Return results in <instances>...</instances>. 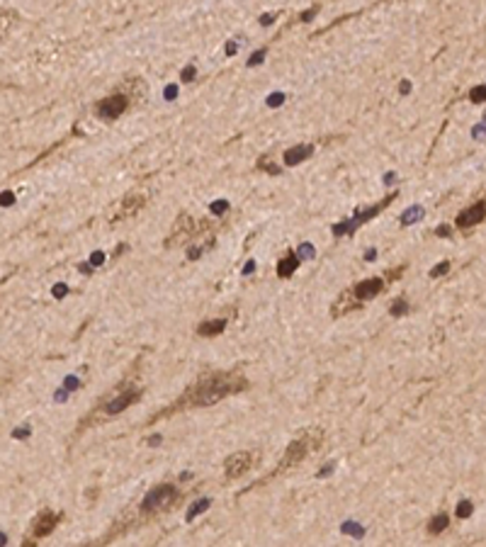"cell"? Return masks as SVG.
<instances>
[{
  "label": "cell",
  "mask_w": 486,
  "mask_h": 547,
  "mask_svg": "<svg viewBox=\"0 0 486 547\" xmlns=\"http://www.w3.org/2000/svg\"><path fill=\"white\" fill-rule=\"evenodd\" d=\"M248 389V380L243 372H209V375H202L194 384H190L180 397L175 399L170 406L161 409L156 416H151L149 426L161 421V418H168L178 411H187V409H202V406H212V404H219L222 399L234 397L238 392Z\"/></svg>",
  "instance_id": "cell-1"
},
{
  "label": "cell",
  "mask_w": 486,
  "mask_h": 547,
  "mask_svg": "<svg viewBox=\"0 0 486 547\" xmlns=\"http://www.w3.org/2000/svg\"><path fill=\"white\" fill-rule=\"evenodd\" d=\"M141 399V387L134 382H122L114 392H112L107 399H102L100 404H97L93 413L90 416H85L81 426H78V433H83L85 426H97L102 423V421H107V418H114V416H119L122 411H126L131 404H136Z\"/></svg>",
  "instance_id": "cell-2"
},
{
  "label": "cell",
  "mask_w": 486,
  "mask_h": 547,
  "mask_svg": "<svg viewBox=\"0 0 486 547\" xmlns=\"http://www.w3.org/2000/svg\"><path fill=\"white\" fill-rule=\"evenodd\" d=\"M321 443H323V431H304L299 438H294L290 445H287V450H285V455H282V460H280L277 465H275V469L267 474L265 479H260V481H255L250 489H255V487H260V484H267L270 479H275V477H280V474H287L290 469H294L297 465H302L306 457L311 455V452L319 448Z\"/></svg>",
  "instance_id": "cell-3"
},
{
  "label": "cell",
  "mask_w": 486,
  "mask_h": 547,
  "mask_svg": "<svg viewBox=\"0 0 486 547\" xmlns=\"http://www.w3.org/2000/svg\"><path fill=\"white\" fill-rule=\"evenodd\" d=\"M178 501H180V489L175 484H158L141 499L139 518L149 520L153 516H158V513H163V511H170Z\"/></svg>",
  "instance_id": "cell-4"
},
{
  "label": "cell",
  "mask_w": 486,
  "mask_h": 547,
  "mask_svg": "<svg viewBox=\"0 0 486 547\" xmlns=\"http://www.w3.org/2000/svg\"><path fill=\"white\" fill-rule=\"evenodd\" d=\"M61 518H63V513H54V511H49V508H44L42 513H37V518L32 520V525H29V535L25 537L22 547H34L37 540L51 535Z\"/></svg>",
  "instance_id": "cell-5"
},
{
  "label": "cell",
  "mask_w": 486,
  "mask_h": 547,
  "mask_svg": "<svg viewBox=\"0 0 486 547\" xmlns=\"http://www.w3.org/2000/svg\"><path fill=\"white\" fill-rule=\"evenodd\" d=\"M391 200H394V195H387V197H384V200H382L379 205H372L370 209H365V212H358V214L350 219V221H340V224H335V226H333V233H335V236H343V233H353L355 229H358V226H360V224L370 221V219L375 217V214H379V212H382L384 207L391 205Z\"/></svg>",
  "instance_id": "cell-6"
},
{
  "label": "cell",
  "mask_w": 486,
  "mask_h": 547,
  "mask_svg": "<svg viewBox=\"0 0 486 547\" xmlns=\"http://www.w3.org/2000/svg\"><path fill=\"white\" fill-rule=\"evenodd\" d=\"M126 107H129V97L122 95V93H114V95L105 97V100L97 102L95 114L100 119H105V122H112V119H117L119 114H124Z\"/></svg>",
  "instance_id": "cell-7"
},
{
  "label": "cell",
  "mask_w": 486,
  "mask_h": 547,
  "mask_svg": "<svg viewBox=\"0 0 486 547\" xmlns=\"http://www.w3.org/2000/svg\"><path fill=\"white\" fill-rule=\"evenodd\" d=\"M384 287H387V280H384V277H367V280L358 282V285L350 289L348 294L353 297V301H355V304H358V309H360L365 301L375 299V297H377V294H379V292H382Z\"/></svg>",
  "instance_id": "cell-8"
},
{
  "label": "cell",
  "mask_w": 486,
  "mask_h": 547,
  "mask_svg": "<svg viewBox=\"0 0 486 547\" xmlns=\"http://www.w3.org/2000/svg\"><path fill=\"white\" fill-rule=\"evenodd\" d=\"M253 460H255V452L250 450H243V452H234L226 462H224V479H236L241 477L243 472H248L250 465H253Z\"/></svg>",
  "instance_id": "cell-9"
},
{
  "label": "cell",
  "mask_w": 486,
  "mask_h": 547,
  "mask_svg": "<svg viewBox=\"0 0 486 547\" xmlns=\"http://www.w3.org/2000/svg\"><path fill=\"white\" fill-rule=\"evenodd\" d=\"M486 219V200H479V202H474L472 207H467V209H462L455 219V226L457 229H472L476 224H481Z\"/></svg>",
  "instance_id": "cell-10"
},
{
  "label": "cell",
  "mask_w": 486,
  "mask_h": 547,
  "mask_svg": "<svg viewBox=\"0 0 486 547\" xmlns=\"http://www.w3.org/2000/svg\"><path fill=\"white\" fill-rule=\"evenodd\" d=\"M311 153H314V146H311V144H297V146H292V149L285 151V165L302 163V161H306Z\"/></svg>",
  "instance_id": "cell-11"
},
{
  "label": "cell",
  "mask_w": 486,
  "mask_h": 547,
  "mask_svg": "<svg viewBox=\"0 0 486 547\" xmlns=\"http://www.w3.org/2000/svg\"><path fill=\"white\" fill-rule=\"evenodd\" d=\"M224 328H226V319H209V321H202V324L197 326V333H199L202 338H212V336L224 333Z\"/></svg>",
  "instance_id": "cell-12"
},
{
  "label": "cell",
  "mask_w": 486,
  "mask_h": 547,
  "mask_svg": "<svg viewBox=\"0 0 486 547\" xmlns=\"http://www.w3.org/2000/svg\"><path fill=\"white\" fill-rule=\"evenodd\" d=\"M297 268H299V256H294L292 251H287V256H282V260L277 263V275L280 277H290Z\"/></svg>",
  "instance_id": "cell-13"
},
{
  "label": "cell",
  "mask_w": 486,
  "mask_h": 547,
  "mask_svg": "<svg viewBox=\"0 0 486 547\" xmlns=\"http://www.w3.org/2000/svg\"><path fill=\"white\" fill-rule=\"evenodd\" d=\"M450 525V516L447 513H438L428 520V535H440L445 533V528Z\"/></svg>",
  "instance_id": "cell-14"
},
{
  "label": "cell",
  "mask_w": 486,
  "mask_h": 547,
  "mask_svg": "<svg viewBox=\"0 0 486 547\" xmlns=\"http://www.w3.org/2000/svg\"><path fill=\"white\" fill-rule=\"evenodd\" d=\"M423 212H426V209H423V207H418V205L408 207V209L401 214V226H411L413 221H418V219L423 217Z\"/></svg>",
  "instance_id": "cell-15"
},
{
  "label": "cell",
  "mask_w": 486,
  "mask_h": 547,
  "mask_svg": "<svg viewBox=\"0 0 486 547\" xmlns=\"http://www.w3.org/2000/svg\"><path fill=\"white\" fill-rule=\"evenodd\" d=\"M209 499H199V501H194L192 506H190V511H187V516H185V520H194V516H199V513H204L209 508Z\"/></svg>",
  "instance_id": "cell-16"
},
{
  "label": "cell",
  "mask_w": 486,
  "mask_h": 547,
  "mask_svg": "<svg viewBox=\"0 0 486 547\" xmlns=\"http://www.w3.org/2000/svg\"><path fill=\"white\" fill-rule=\"evenodd\" d=\"M258 168H260V170H265V173H270V175H280V170H282L280 165L270 163V158H267V156H263V158L258 161Z\"/></svg>",
  "instance_id": "cell-17"
},
{
  "label": "cell",
  "mask_w": 486,
  "mask_h": 547,
  "mask_svg": "<svg viewBox=\"0 0 486 547\" xmlns=\"http://www.w3.org/2000/svg\"><path fill=\"white\" fill-rule=\"evenodd\" d=\"M406 312H408V301L406 299H396L391 307H389V314L391 316H403Z\"/></svg>",
  "instance_id": "cell-18"
},
{
  "label": "cell",
  "mask_w": 486,
  "mask_h": 547,
  "mask_svg": "<svg viewBox=\"0 0 486 547\" xmlns=\"http://www.w3.org/2000/svg\"><path fill=\"white\" fill-rule=\"evenodd\" d=\"M469 100H472L474 105H476V102H486V85L472 88V90H469Z\"/></svg>",
  "instance_id": "cell-19"
},
{
  "label": "cell",
  "mask_w": 486,
  "mask_h": 547,
  "mask_svg": "<svg viewBox=\"0 0 486 547\" xmlns=\"http://www.w3.org/2000/svg\"><path fill=\"white\" fill-rule=\"evenodd\" d=\"M469 516H472V501H459L457 518H469Z\"/></svg>",
  "instance_id": "cell-20"
},
{
  "label": "cell",
  "mask_w": 486,
  "mask_h": 547,
  "mask_svg": "<svg viewBox=\"0 0 486 547\" xmlns=\"http://www.w3.org/2000/svg\"><path fill=\"white\" fill-rule=\"evenodd\" d=\"M265 58V49H258V51H253L248 58V66H258V64H263Z\"/></svg>",
  "instance_id": "cell-21"
},
{
  "label": "cell",
  "mask_w": 486,
  "mask_h": 547,
  "mask_svg": "<svg viewBox=\"0 0 486 547\" xmlns=\"http://www.w3.org/2000/svg\"><path fill=\"white\" fill-rule=\"evenodd\" d=\"M226 212H229V202H224V200L212 202V214H226Z\"/></svg>",
  "instance_id": "cell-22"
},
{
  "label": "cell",
  "mask_w": 486,
  "mask_h": 547,
  "mask_svg": "<svg viewBox=\"0 0 486 547\" xmlns=\"http://www.w3.org/2000/svg\"><path fill=\"white\" fill-rule=\"evenodd\" d=\"M447 270H450V263L445 260V263H440V265H435V268H433V270H431V277H440V275H445Z\"/></svg>",
  "instance_id": "cell-23"
},
{
  "label": "cell",
  "mask_w": 486,
  "mask_h": 547,
  "mask_svg": "<svg viewBox=\"0 0 486 547\" xmlns=\"http://www.w3.org/2000/svg\"><path fill=\"white\" fill-rule=\"evenodd\" d=\"M144 205V197H136V200H129V202H126L124 200V209H126V214H129V212H134V209H136V207H141Z\"/></svg>",
  "instance_id": "cell-24"
},
{
  "label": "cell",
  "mask_w": 486,
  "mask_h": 547,
  "mask_svg": "<svg viewBox=\"0 0 486 547\" xmlns=\"http://www.w3.org/2000/svg\"><path fill=\"white\" fill-rule=\"evenodd\" d=\"M282 102H285V95H282V93H272V95L267 97V105H270V107H277Z\"/></svg>",
  "instance_id": "cell-25"
},
{
  "label": "cell",
  "mask_w": 486,
  "mask_h": 547,
  "mask_svg": "<svg viewBox=\"0 0 486 547\" xmlns=\"http://www.w3.org/2000/svg\"><path fill=\"white\" fill-rule=\"evenodd\" d=\"M102 263H105V253H102V251H95L93 258H90V265H102Z\"/></svg>",
  "instance_id": "cell-26"
},
{
  "label": "cell",
  "mask_w": 486,
  "mask_h": 547,
  "mask_svg": "<svg viewBox=\"0 0 486 547\" xmlns=\"http://www.w3.org/2000/svg\"><path fill=\"white\" fill-rule=\"evenodd\" d=\"M299 256H304V258H314V246L304 244V246L299 248Z\"/></svg>",
  "instance_id": "cell-27"
},
{
  "label": "cell",
  "mask_w": 486,
  "mask_h": 547,
  "mask_svg": "<svg viewBox=\"0 0 486 547\" xmlns=\"http://www.w3.org/2000/svg\"><path fill=\"white\" fill-rule=\"evenodd\" d=\"M194 73H197V71H194V66H187V69L182 71V81H192Z\"/></svg>",
  "instance_id": "cell-28"
},
{
  "label": "cell",
  "mask_w": 486,
  "mask_h": 547,
  "mask_svg": "<svg viewBox=\"0 0 486 547\" xmlns=\"http://www.w3.org/2000/svg\"><path fill=\"white\" fill-rule=\"evenodd\" d=\"M316 13H319V5H314L311 10H306V13L302 15V20H304V22H306V20H311V17H314V15H316Z\"/></svg>",
  "instance_id": "cell-29"
},
{
  "label": "cell",
  "mask_w": 486,
  "mask_h": 547,
  "mask_svg": "<svg viewBox=\"0 0 486 547\" xmlns=\"http://www.w3.org/2000/svg\"><path fill=\"white\" fill-rule=\"evenodd\" d=\"M15 202V195L13 192H3V205L8 207V205H13Z\"/></svg>",
  "instance_id": "cell-30"
},
{
  "label": "cell",
  "mask_w": 486,
  "mask_h": 547,
  "mask_svg": "<svg viewBox=\"0 0 486 547\" xmlns=\"http://www.w3.org/2000/svg\"><path fill=\"white\" fill-rule=\"evenodd\" d=\"M175 95H178V88H175V85H168V88H166V97H168V100H173Z\"/></svg>",
  "instance_id": "cell-31"
},
{
  "label": "cell",
  "mask_w": 486,
  "mask_h": 547,
  "mask_svg": "<svg viewBox=\"0 0 486 547\" xmlns=\"http://www.w3.org/2000/svg\"><path fill=\"white\" fill-rule=\"evenodd\" d=\"M275 15H260V25H272Z\"/></svg>",
  "instance_id": "cell-32"
},
{
  "label": "cell",
  "mask_w": 486,
  "mask_h": 547,
  "mask_svg": "<svg viewBox=\"0 0 486 547\" xmlns=\"http://www.w3.org/2000/svg\"><path fill=\"white\" fill-rule=\"evenodd\" d=\"M78 270H81V273H93V265H90V263H81V265H78Z\"/></svg>",
  "instance_id": "cell-33"
},
{
  "label": "cell",
  "mask_w": 486,
  "mask_h": 547,
  "mask_svg": "<svg viewBox=\"0 0 486 547\" xmlns=\"http://www.w3.org/2000/svg\"><path fill=\"white\" fill-rule=\"evenodd\" d=\"M472 134H474V137H484V134H486V127H474Z\"/></svg>",
  "instance_id": "cell-34"
},
{
  "label": "cell",
  "mask_w": 486,
  "mask_h": 547,
  "mask_svg": "<svg viewBox=\"0 0 486 547\" xmlns=\"http://www.w3.org/2000/svg\"><path fill=\"white\" fill-rule=\"evenodd\" d=\"M438 236H450V226H440V229H435Z\"/></svg>",
  "instance_id": "cell-35"
},
{
  "label": "cell",
  "mask_w": 486,
  "mask_h": 547,
  "mask_svg": "<svg viewBox=\"0 0 486 547\" xmlns=\"http://www.w3.org/2000/svg\"><path fill=\"white\" fill-rule=\"evenodd\" d=\"M399 90H401L403 95H406V93H408V90H411V83H408V81H403V83H401V88H399Z\"/></svg>",
  "instance_id": "cell-36"
},
{
  "label": "cell",
  "mask_w": 486,
  "mask_h": 547,
  "mask_svg": "<svg viewBox=\"0 0 486 547\" xmlns=\"http://www.w3.org/2000/svg\"><path fill=\"white\" fill-rule=\"evenodd\" d=\"M226 54H229V56H234V54H236V44H234V41H231V44L226 46Z\"/></svg>",
  "instance_id": "cell-37"
},
{
  "label": "cell",
  "mask_w": 486,
  "mask_h": 547,
  "mask_svg": "<svg viewBox=\"0 0 486 547\" xmlns=\"http://www.w3.org/2000/svg\"><path fill=\"white\" fill-rule=\"evenodd\" d=\"M394 180H396V175H394V173H387V175H384V183H387V185H391Z\"/></svg>",
  "instance_id": "cell-38"
},
{
  "label": "cell",
  "mask_w": 486,
  "mask_h": 547,
  "mask_svg": "<svg viewBox=\"0 0 486 547\" xmlns=\"http://www.w3.org/2000/svg\"><path fill=\"white\" fill-rule=\"evenodd\" d=\"M56 297H63V292H66V287H63V285H56Z\"/></svg>",
  "instance_id": "cell-39"
},
{
  "label": "cell",
  "mask_w": 486,
  "mask_h": 547,
  "mask_svg": "<svg viewBox=\"0 0 486 547\" xmlns=\"http://www.w3.org/2000/svg\"><path fill=\"white\" fill-rule=\"evenodd\" d=\"M375 256H377V253H375V248H370V251H367V256H365V258H367V260H375Z\"/></svg>",
  "instance_id": "cell-40"
},
{
  "label": "cell",
  "mask_w": 486,
  "mask_h": 547,
  "mask_svg": "<svg viewBox=\"0 0 486 547\" xmlns=\"http://www.w3.org/2000/svg\"><path fill=\"white\" fill-rule=\"evenodd\" d=\"M253 268H255V263H253V260H250L248 265H246V270H243V273H246V275H248V273H253Z\"/></svg>",
  "instance_id": "cell-41"
},
{
  "label": "cell",
  "mask_w": 486,
  "mask_h": 547,
  "mask_svg": "<svg viewBox=\"0 0 486 547\" xmlns=\"http://www.w3.org/2000/svg\"><path fill=\"white\" fill-rule=\"evenodd\" d=\"M149 443H151V445H158V443H161V436H153Z\"/></svg>",
  "instance_id": "cell-42"
},
{
  "label": "cell",
  "mask_w": 486,
  "mask_h": 547,
  "mask_svg": "<svg viewBox=\"0 0 486 547\" xmlns=\"http://www.w3.org/2000/svg\"><path fill=\"white\" fill-rule=\"evenodd\" d=\"M484 122H486V114H484Z\"/></svg>",
  "instance_id": "cell-43"
}]
</instances>
